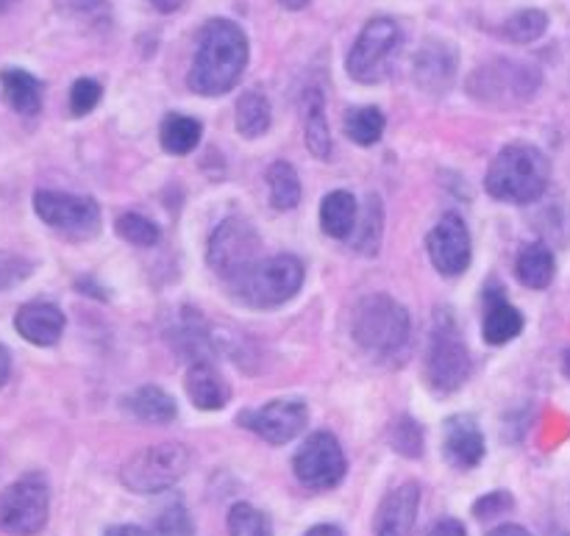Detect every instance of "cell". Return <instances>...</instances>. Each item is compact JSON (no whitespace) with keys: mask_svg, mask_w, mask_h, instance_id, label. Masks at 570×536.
<instances>
[{"mask_svg":"<svg viewBox=\"0 0 570 536\" xmlns=\"http://www.w3.org/2000/svg\"><path fill=\"white\" fill-rule=\"evenodd\" d=\"M184 387H187L195 409L200 411H220L232 400V387L212 361H193L187 378H184Z\"/></svg>","mask_w":570,"mask_h":536,"instance_id":"20","label":"cell"},{"mask_svg":"<svg viewBox=\"0 0 570 536\" xmlns=\"http://www.w3.org/2000/svg\"><path fill=\"white\" fill-rule=\"evenodd\" d=\"M273 122V109L267 95L248 89V92L239 95L237 106H234V126L243 133L245 139H259L262 133L271 131Z\"/></svg>","mask_w":570,"mask_h":536,"instance_id":"26","label":"cell"},{"mask_svg":"<svg viewBox=\"0 0 570 536\" xmlns=\"http://www.w3.org/2000/svg\"><path fill=\"white\" fill-rule=\"evenodd\" d=\"M309 423V406L304 400L282 398L239 415V426L248 428L259 439L271 445H287L298 437Z\"/></svg>","mask_w":570,"mask_h":536,"instance_id":"13","label":"cell"},{"mask_svg":"<svg viewBox=\"0 0 570 536\" xmlns=\"http://www.w3.org/2000/svg\"><path fill=\"white\" fill-rule=\"evenodd\" d=\"M100 95L104 87L95 78H78L70 89V111L76 117H87L100 103Z\"/></svg>","mask_w":570,"mask_h":536,"instance_id":"35","label":"cell"},{"mask_svg":"<svg viewBox=\"0 0 570 536\" xmlns=\"http://www.w3.org/2000/svg\"><path fill=\"white\" fill-rule=\"evenodd\" d=\"M384 128H387V120H384V111L376 109V106H362V109H351L345 115V133L360 148L376 145L384 137Z\"/></svg>","mask_w":570,"mask_h":536,"instance_id":"31","label":"cell"},{"mask_svg":"<svg viewBox=\"0 0 570 536\" xmlns=\"http://www.w3.org/2000/svg\"><path fill=\"white\" fill-rule=\"evenodd\" d=\"M189 450L181 443H159L142 448L122 465V487L137 495H156L176 487L189 470Z\"/></svg>","mask_w":570,"mask_h":536,"instance_id":"8","label":"cell"},{"mask_svg":"<svg viewBox=\"0 0 570 536\" xmlns=\"http://www.w3.org/2000/svg\"><path fill=\"white\" fill-rule=\"evenodd\" d=\"M14 328L26 343L37 345V348H53L65 334V315H61L59 306L33 300V304L20 306Z\"/></svg>","mask_w":570,"mask_h":536,"instance_id":"18","label":"cell"},{"mask_svg":"<svg viewBox=\"0 0 570 536\" xmlns=\"http://www.w3.org/2000/svg\"><path fill=\"white\" fill-rule=\"evenodd\" d=\"M488 536H532L523 526H515V523H507V526H499L495 532H490Z\"/></svg>","mask_w":570,"mask_h":536,"instance_id":"41","label":"cell"},{"mask_svg":"<svg viewBox=\"0 0 570 536\" xmlns=\"http://www.w3.org/2000/svg\"><path fill=\"white\" fill-rule=\"evenodd\" d=\"M566 373L570 376V350H568V356H566Z\"/></svg>","mask_w":570,"mask_h":536,"instance_id":"47","label":"cell"},{"mask_svg":"<svg viewBox=\"0 0 570 536\" xmlns=\"http://www.w3.org/2000/svg\"><path fill=\"white\" fill-rule=\"evenodd\" d=\"M460 70V53L449 39H426L412 59V78L426 95H445Z\"/></svg>","mask_w":570,"mask_h":536,"instance_id":"15","label":"cell"},{"mask_svg":"<svg viewBox=\"0 0 570 536\" xmlns=\"http://www.w3.org/2000/svg\"><path fill=\"white\" fill-rule=\"evenodd\" d=\"M106 536H154V534H148L145 528H139V526H115L106 532Z\"/></svg>","mask_w":570,"mask_h":536,"instance_id":"42","label":"cell"},{"mask_svg":"<svg viewBox=\"0 0 570 536\" xmlns=\"http://www.w3.org/2000/svg\"><path fill=\"white\" fill-rule=\"evenodd\" d=\"M348 461H345L343 445L334 434L315 431L298 448L293 459V473L306 489H334L345 478Z\"/></svg>","mask_w":570,"mask_h":536,"instance_id":"12","label":"cell"},{"mask_svg":"<svg viewBox=\"0 0 570 536\" xmlns=\"http://www.w3.org/2000/svg\"><path fill=\"white\" fill-rule=\"evenodd\" d=\"M262 259V237L254 222L245 217H226L220 226L212 231L206 261L215 270L217 278L226 284L237 281L243 272H248Z\"/></svg>","mask_w":570,"mask_h":536,"instance_id":"9","label":"cell"},{"mask_svg":"<svg viewBox=\"0 0 570 536\" xmlns=\"http://www.w3.org/2000/svg\"><path fill=\"white\" fill-rule=\"evenodd\" d=\"M115 231L117 237L126 239L128 245H137V248H154L161 239L159 226L154 220H148V217L137 215V211H126V215L117 217Z\"/></svg>","mask_w":570,"mask_h":536,"instance_id":"32","label":"cell"},{"mask_svg":"<svg viewBox=\"0 0 570 536\" xmlns=\"http://www.w3.org/2000/svg\"><path fill=\"white\" fill-rule=\"evenodd\" d=\"M228 536H273V523L250 504H234L228 512Z\"/></svg>","mask_w":570,"mask_h":536,"instance_id":"33","label":"cell"},{"mask_svg":"<svg viewBox=\"0 0 570 536\" xmlns=\"http://www.w3.org/2000/svg\"><path fill=\"white\" fill-rule=\"evenodd\" d=\"M390 445L395 454L406 456V459H421L423 456V426L412 417H399L393 428H390Z\"/></svg>","mask_w":570,"mask_h":536,"instance_id":"34","label":"cell"},{"mask_svg":"<svg viewBox=\"0 0 570 536\" xmlns=\"http://www.w3.org/2000/svg\"><path fill=\"white\" fill-rule=\"evenodd\" d=\"M156 536H193V520L181 504L167 506L156 520Z\"/></svg>","mask_w":570,"mask_h":536,"instance_id":"37","label":"cell"},{"mask_svg":"<svg viewBox=\"0 0 570 536\" xmlns=\"http://www.w3.org/2000/svg\"><path fill=\"white\" fill-rule=\"evenodd\" d=\"M304 536H345L343 532H340L337 526H328V523H323V526H315L309 528Z\"/></svg>","mask_w":570,"mask_h":536,"instance_id":"44","label":"cell"},{"mask_svg":"<svg viewBox=\"0 0 570 536\" xmlns=\"http://www.w3.org/2000/svg\"><path fill=\"white\" fill-rule=\"evenodd\" d=\"M382 234H384V209L379 195H367L365 211H362L360 222H356L354 234H351V245L356 254L362 256H376L382 248Z\"/></svg>","mask_w":570,"mask_h":536,"instance_id":"29","label":"cell"},{"mask_svg":"<svg viewBox=\"0 0 570 536\" xmlns=\"http://www.w3.org/2000/svg\"><path fill=\"white\" fill-rule=\"evenodd\" d=\"M551 183V161L540 148L527 142L507 145L490 165L484 176V189L490 198L504 204H534L546 195Z\"/></svg>","mask_w":570,"mask_h":536,"instance_id":"2","label":"cell"},{"mask_svg":"<svg viewBox=\"0 0 570 536\" xmlns=\"http://www.w3.org/2000/svg\"><path fill=\"white\" fill-rule=\"evenodd\" d=\"M551 536H568V534H562V532H557V534H551Z\"/></svg>","mask_w":570,"mask_h":536,"instance_id":"48","label":"cell"},{"mask_svg":"<svg viewBox=\"0 0 570 536\" xmlns=\"http://www.w3.org/2000/svg\"><path fill=\"white\" fill-rule=\"evenodd\" d=\"M148 3L154 6L159 14H173V11H178V9H184V6H187V0H148Z\"/></svg>","mask_w":570,"mask_h":536,"instance_id":"40","label":"cell"},{"mask_svg":"<svg viewBox=\"0 0 570 536\" xmlns=\"http://www.w3.org/2000/svg\"><path fill=\"white\" fill-rule=\"evenodd\" d=\"M540 72L515 59H493L476 67L468 78V95L490 109L523 106L538 95Z\"/></svg>","mask_w":570,"mask_h":536,"instance_id":"6","label":"cell"},{"mask_svg":"<svg viewBox=\"0 0 570 536\" xmlns=\"http://www.w3.org/2000/svg\"><path fill=\"white\" fill-rule=\"evenodd\" d=\"M557 261L554 254L546 242H529L515 259V276L523 287L529 289H546L554 281Z\"/></svg>","mask_w":570,"mask_h":536,"instance_id":"25","label":"cell"},{"mask_svg":"<svg viewBox=\"0 0 570 536\" xmlns=\"http://www.w3.org/2000/svg\"><path fill=\"white\" fill-rule=\"evenodd\" d=\"M50 489L45 476L28 473L0 493V532L11 536H37L48 526Z\"/></svg>","mask_w":570,"mask_h":536,"instance_id":"10","label":"cell"},{"mask_svg":"<svg viewBox=\"0 0 570 536\" xmlns=\"http://www.w3.org/2000/svg\"><path fill=\"white\" fill-rule=\"evenodd\" d=\"M429 536H468L465 526H462L460 520H454V517H449V520H440L438 526L432 528V534Z\"/></svg>","mask_w":570,"mask_h":536,"instance_id":"39","label":"cell"},{"mask_svg":"<svg viewBox=\"0 0 570 536\" xmlns=\"http://www.w3.org/2000/svg\"><path fill=\"white\" fill-rule=\"evenodd\" d=\"M122 406H126L137 420L154 423V426H167V423L176 420L178 415L176 398H170V395L161 387H156V384H145V387L134 389V393L122 400Z\"/></svg>","mask_w":570,"mask_h":536,"instance_id":"23","label":"cell"},{"mask_svg":"<svg viewBox=\"0 0 570 536\" xmlns=\"http://www.w3.org/2000/svg\"><path fill=\"white\" fill-rule=\"evenodd\" d=\"M473 361L460 326L449 309L438 311L432 334L426 345V361H423V378L434 395H451L462 389V384L471 378Z\"/></svg>","mask_w":570,"mask_h":536,"instance_id":"5","label":"cell"},{"mask_svg":"<svg viewBox=\"0 0 570 536\" xmlns=\"http://www.w3.org/2000/svg\"><path fill=\"white\" fill-rule=\"evenodd\" d=\"M200 137H204V126H200V120H195V117L176 115V111H173V115H167L165 120H161L159 142L167 153L173 156L193 153V150L200 145Z\"/></svg>","mask_w":570,"mask_h":536,"instance_id":"27","label":"cell"},{"mask_svg":"<svg viewBox=\"0 0 570 536\" xmlns=\"http://www.w3.org/2000/svg\"><path fill=\"white\" fill-rule=\"evenodd\" d=\"M0 87H3L6 103L22 117H37L42 109V83L28 70L20 67H6L0 72Z\"/></svg>","mask_w":570,"mask_h":536,"instance_id":"22","label":"cell"},{"mask_svg":"<svg viewBox=\"0 0 570 536\" xmlns=\"http://www.w3.org/2000/svg\"><path fill=\"white\" fill-rule=\"evenodd\" d=\"M521 331H523V315L504 298L499 284L484 289V320H482L484 343L493 345V348H501V345L521 337Z\"/></svg>","mask_w":570,"mask_h":536,"instance_id":"19","label":"cell"},{"mask_svg":"<svg viewBox=\"0 0 570 536\" xmlns=\"http://www.w3.org/2000/svg\"><path fill=\"white\" fill-rule=\"evenodd\" d=\"M404 48V28L393 17H373L356 37L345 70L360 83H379L393 70V61L399 59Z\"/></svg>","mask_w":570,"mask_h":536,"instance_id":"7","label":"cell"},{"mask_svg":"<svg viewBox=\"0 0 570 536\" xmlns=\"http://www.w3.org/2000/svg\"><path fill=\"white\" fill-rule=\"evenodd\" d=\"M546 31H549V14H546L543 9L515 11L510 20H504L499 26V37L507 39V42H512V44L538 42Z\"/></svg>","mask_w":570,"mask_h":536,"instance_id":"30","label":"cell"},{"mask_svg":"<svg viewBox=\"0 0 570 536\" xmlns=\"http://www.w3.org/2000/svg\"><path fill=\"white\" fill-rule=\"evenodd\" d=\"M9 373H11V356H9V350H6L3 345H0V387H3V384H6Z\"/></svg>","mask_w":570,"mask_h":536,"instance_id":"43","label":"cell"},{"mask_svg":"<svg viewBox=\"0 0 570 536\" xmlns=\"http://www.w3.org/2000/svg\"><path fill=\"white\" fill-rule=\"evenodd\" d=\"M421 487L415 482H406L401 487L390 489L376 509L373 532L376 536H412L421 509Z\"/></svg>","mask_w":570,"mask_h":536,"instance_id":"16","label":"cell"},{"mask_svg":"<svg viewBox=\"0 0 570 536\" xmlns=\"http://www.w3.org/2000/svg\"><path fill=\"white\" fill-rule=\"evenodd\" d=\"M443 454L456 470H473L482 465L484 454V437L479 431V423L471 415H454L445 420L443 426Z\"/></svg>","mask_w":570,"mask_h":536,"instance_id":"17","label":"cell"},{"mask_svg":"<svg viewBox=\"0 0 570 536\" xmlns=\"http://www.w3.org/2000/svg\"><path fill=\"white\" fill-rule=\"evenodd\" d=\"M471 231H468L465 220L460 215H454V211L440 217L426 237V250L434 270L449 278L462 276L471 267Z\"/></svg>","mask_w":570,"mask_h":536,"instance_id":"14","label":"cell"},{"mask_svg":"<svg viewBox=\"0 0 570 536\" xmlns=\"http://www.w3.org/2000/svg\"><path fill=\"white\" fill-rule=\"evenodd\" d=\"M33 209H37L39 220L70 239H92L100 231L98 200L83 198V195L39 189L33 195Z\"/></svg>","mask_w":570,"mask_h":536,"instance_id":"11","label":"cell"},{"mask_svg":"<svg viewBox=\"0 0 570 536\" xmlns=\"http://www.w3.org/2000/svg\"><path fill=\"white\" fill-rule=\"evenodd\" d=\"M267 192L276 211H293L301 204V178L289 161L278 159L267 167Z\"/></svg>","mask_w":570,"mask_h":536,"instance_id":"28","label":"cell"},{"mask_svg":"<svg viewBox=\"0 0 570 536\" xmlns=\"http://www.w3.org/2000/svg\"><path fill=\"white\" fill-rule=\"evenodd\" d=\"M14 3H20V0H0V11H9Z\"/></svg>","mask_w":570,"mask_h":536,"instance_id":"46","label":"cell"},{"mask_svg":"<svg viewBox=\"0 0 570 536\" xmlns=\"http://www.w3.org/2000/svg\"><path fill=\"white\" fill-rule=\"evenodd\" d=\"M512 509V498L507 493H490L484 495L482 500H476V506H473V515L479 517V520H490V517H499L501 512Z\"/></svg>","mask_w":570,"mask_h":536,"instance_id":"38","label":"cell"},{"mask_svg":"<svg viewBox=\"0 0 570 536\" xmlns=\"http://www.w3.org/2000/svg\"><path fill=\"white\" fill-rule=\"evenodd\" d=\"M278 3H282L284 9H289V11H298V9H304L309 0H278Z\"/></svg>","mask_w":570,"mask_h":536,"instance_id":"45","label":"cell"},{"mask_svg":"<svg viewBox=\"0 0 570 536\" xmlns=\"http://www.w3.org/2000/svg\"><path fill=\"white\" fill-rule=\"evenodd\" d=\"M410 311L390 295H365L351 317V337L373 359H393L410 343Z\"/></svg>","mask_w":570,"mask_h":536,"instance_id":"3","label":"cell"},{"mask_svg":"<svg viewBox=\"0 0 570 536\" xmlns=\"http://www.w3.org/2000/svg\"><path fill=\"white\" fill-rule=\"evenodd\" d=\"M304 287V261L293 254L259 259L248 272L228 284L234 298L250 309H276L287 304Z\"/></svg>","mask_w":570,"mask_h":536,"instance_id":"4","label":"cell"},{"mask_svg":"<svg viewBox=\"0 0 570 536\" xmlns=\"http://www.w3.org/2000/svg\"><path fill=\"white\" fill-rule=\"evenodd\" d=\"M248 37L243 28L226 17H215L200 28L187 87L204 98H220L232 92L248 67Z\"/></svg>","mask_w":570,"mask_h":536,"instance_id":"1","label":"cell"},{"mask_svg":"<svg viewBox=\"0 0 570 536\" xmlns=\"http://www.w3.org/2000/svg\"><path fill=\"white\" fill-rule=\"evenodd\" d=\"M301 115H304V139L306 148L315 159L326 161L332 156V131L326 120V100L317 87H309L301 98Z\"/></svg>","mask_w":570,"mask_h":536,"instance_id":"21","label":"cell"},{"mask_svg":"<svg viewBox=\"0 0 570 536\" xmlns=\"http://www.w3.org/2000/svg\"><path fill=\"white\" fill-rule=\"evenodd\" d=\"M61 14L76 17V20L100 22L109 17V0H56Z\"/></svg>","mask_w":570,"mask_h":536,"instance_id":"36","label":"cell"},{"mask_svg":"<svg viewBox=\"0 0 570 536\" xmlns=\"http://www.w3.org/2000/svg\"><path fill=\"white\" fill-rule=\"evenodd\" d=\"M356 220H360V206L356 198L345 189H334L321 204V228L332 239H351Z\"/></svg>","mask_w":570,"mask_h":536,"instance_id":"24","label":"cell"}]
</instances>
